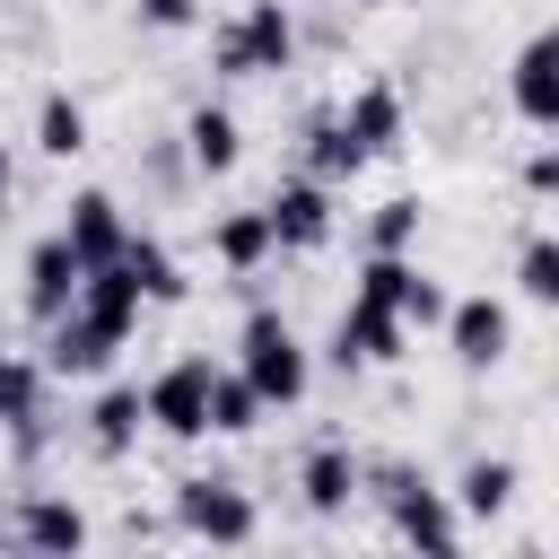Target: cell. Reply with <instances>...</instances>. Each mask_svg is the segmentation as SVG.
Masks as SVG:
<instances>
[{
  "label": "cell",
  "mask_w": 559,
  "mask_h": 559,
  "mask_svg": "<svg viewBox=\"0 0 559 559\" xmlns=\"http://www.w3.org/2000/svg\"><path fill=\"white\" fill-rule=\"evenodd\" d=\"M515 297L559 314V227H533V236L515 245Z\"/></svg>",
  "instance_id": "obj_26"
},
{
  "label": "cell",
  "mask_w": 559,
  "mask_h": 559,
  "mask_svg": "<svg viewBox=\"0 0 559 559\" xmlns=\"http://www.w3.org/2000/svg\"><path fill=\"white\" fill-rule=\"evenodd\" d=\"M35 148L61 157V166L87 157V105H79L70 87H44V96H35Z\"/></svg>",
  "instance_id": "obj_22"
},
{
  "label": "cell",
  "mask_w": 559,
  "mask_h": 559,
  "mask_svg": "<svg viewBox=\"0 0 559 559\" xmlns=\"http://www.w3.org/2000/svg\"><path fill=\"white\" fill-rule=\"evenodd\" d=\"M17 280H26V314H35V332H44V323H61V314L79 306L87 262H79V253H70V236L52 227V236H35V245H26V271H17Z\"/></svg>",
  "instance_id": "obj_15"
},
{
  "label": "cell",
  "mask_w": 559,
  "mask_h": 559,
  "mask_svg": "<svg viewBox=\"0 0 559 559\" xmlns=\"http://www.w3.org/2000/svg\"><path fill=\"white\" fill-rule=\"evenodd\" d=\"M524 559H550V550H524Z\"/></svg>",
  "instance_id": "obj_33"
},
{
  "label": "cell",
  "mask_w": 559,
  "mask_h": 559,
  "mask_svg": "<svg viewBox=\"0 0 559 559\" xmlns=\"http://www.w3.org/2000/svg\"><path fill=\"white\" fill-rule=\"evenodd\" d=\"M419 227H428V201L419 192H393L367 218V253H419Z\"/></svg>",
  "instance_id": "obj_27"
},
{
  "label": "cell",
  "mask_w": 559,
  "mask_h": 559,
  "mask_svg": "<svg viewBox=\"0 0 559 559\" xmlns=\"http://www.w3.org/2000/svg\"><path fill=\"white\" fill-rule=\"evenodd\" d=\"M9 201H17V157H9V140H0V218H9Z\"/></svg>",
  "instance_id": "obj_31"
},
{
  "label": "cell",
  "mask_w": 559,
  "mask_h": 559,
  "mask_svg": "<svg viewBox=\"0 0 559 559\" xmlns=\"http://www.w3.org/2000/svg\"><path fill=\"white\" fill-rule=\"evenodd\" d=\"M515 183H524L533 201H559V140H542V148L515 166Z\"/></svg>",
  "instance_id": "obj_30"
},
{
  "label": "cell",
  "mask_w": 559,
  "mask_h": 559,
  "mask_svg": "<svg viewBox=\"0 0 559 559\" xmlns=\"http://www.w3.org/2000/svg\"><path fill=\"white\" fill-rule=\"evenodd\" d=\"M0 349H9V323H0Z\"/></svg>",
  "instance_id": "obj_34"
},
{
  "label": "cell",
  "mask_w": 559,
  "mask_h": 559,
  "mask_svg": "<svg viewBox=\"0 0 559 559\" xmlns=\"http://www.w3.org/2000/svg\"><path fill=\"white\" fill-rule=\"evenodd\" d=\"M140 428H148V393H140V384H105V393L87 402V419H79V437H87L96 463L140 454Z\"/></svg>",
  "instance_id": "obj_18"
},
{
  "label": "cell",
  "mask_w": 559,
  "mask_h": 559,
  "mask_svg": "<svg viewBox=\"0 0 559 559\" xmlns=\"http://www.w3.org/2000/svg\"><path fill=\"white\" fill-rule=\"evenodd\" d=\"M140 314H148V297H140L131 262L87 271L79 306H70L61 323H44V376H105V367H114V349L140 332Z\"/></svg>",
  "instance_id": "obj_1"
},
{
  "label": "cell",
  "mask_w": 559,
  "mask_h": 559,
  "mask_svg": "<svg viewBox=\"0 0 559 559\" xmlns=\"http://www.w3.org/2000/svg\"><path fill=\"white\" fill-rule=\"evenodd\" d=\"M262 419H271V402H262V393L245 384V367L227 358V367H218V384H210V437H253Z\"/></svg>",
  "instance_id": "obj_23"
},
{
  "label": "cell",
  "mask_w": 559,
  "mask_h": 559,
  "mask_svg": "<svg viewBox=\"0 0 559 559\" xmlns=\"http://www.w3.org/2000/svg\"><path fill=\"white\" fill-rule=\"evenodd\" d=\"M0 559H17V542H9V507H0Z\"/></svg>",
  "instance_id": "obj_32"
},
{
  "label": "cell",
  "mask_w": 559,
  "mask_h": 559,
  "mask_svg": "<svg viewBox=\"0 0 559 559\" xmlns=\"http://www.w3.org/2000/svg\"><path fill=\"white\" fill-rule=\"evenodd\" d=\"M550 393H559V376H550Z\"/></svg>",
  "instance_id": "obj_35"
},
{
  "label": "cell",
  "mask_w": 559,
  "mask_h": 559,
  "mask_svg": "<svg viewBox=\"0 0 559 559\" xmlns=\"http://www.w3.org/2000/svg\"><path fill=\"white\" fill-rule=\"evenodd\" d=\"M507 105H515L542 140H559V17L515 44V61H507Z\"/></svg>",
  "instance_id": "obj_11"
},
{
  "label": "cell",
  "mask_w": 559,
  "mask_h": 559,
  "mask_svg": "<svg viewBox=\"0 0 559 559\" xmlns=\"http://www.w3.org/2000/svg\"><path fill=\"white\" fill-rule=\"evenodd\" d=\"M61 236H70V253L87 262V271H105V262H122L131 253V210H122V192H105V183H79L70 201H61Z\"/></svg>",
  "instance_id": "obj_10"
},
{
  "label": "cell",
  "mask_w": 559,
  "mask_h": 559,
  "mask_svg": "<svg viewBox=\"0 0 559 559\" xmlns=\"http://www.w3.org/2000/svg\"><path fill=\"white\" fill-rule=\"evenodd\" d=\"M358 166H367V148L349 140L341 105H323V114H306V122H297V175H314V183H332V192H341Z\"/></svg>",
  "instance_id": "obj_19"
},
{
  "label": "cell",
  "mask_w": 559,
  "mask_h": 559,
  "mask_svg": "<svg viewBox=\"0 0 559 559\" xmlns=\"http://www.w3.org/2000/svg\"><path fill=\"white\" fill-rule=\"evenodd\" d=\"M411 349V323L376 297V288H349V306H341V323H332V367L349 376V367H393Z\"/></svg>",
  "instance_id": "obj_9"
},
{
  "label": "cell",
  "mask_w": 559,
  "mask_h": 559,
  "mask_svg": "<svg viewBox=\"0 0 559 559\" xmlns=\"http://www.w3.org/2000/svg\"><path fill=\"white\" fill-rule=\"evenodd\" d=\"M341 122H349V140H358V148H367V166H376V157H393V148H402L411 105H402V87H393V79H358V87L341 96Z\"/></svg>",
  "instance_id": "obj_17"
},
{
  "label": "cell",
  "mask_w": 559,
  "mask_h": 559,
  "mask_svg": "<svg viewBox=\"0 0 559 559\" xmlns=\"http://www.w3.org/2000/svg\"><path fill=\"white\" fill-rule=\"evenodd\" d=\"M166 515H175V533L192 550H245L262 533V507H253V489L236 472H183L175 498H166Z\"/></svg>",
  "instance_id": "obj_5"
},
{
  "label": "cell",
  "mask_w": 559,
  "mask_h": 559,
  "mask_svg": "<svg viewBox=\"0 0 559 559\" xmlns=\"http://www.w3.org/2000/svg\"><path fill=\"white\" fill-rule=\"evenodd\" d=\"M367 498L384 507V524H393V542H402L411 559H463V507H454V489H445L437 472H419L411 454H376V463H367Z\"/></svg>",
  "instance_id": "obj_2"
},
{
  "label": "cell",
  "mask_w": 559,
  "mask_h": 559,
  "mask_svg": "<svg viewBox=\"0 0 559 559\" xmlns=\"http://www.w3.org/2000/svg\"><path fill=\"white\" fill-rule=\"evenodd\" d=\"M445 349H454V367L463 376H489V367H507V349H515V314H507V297H454L445 306Z\"/></svg>",
  "instance_id": "obj_14"
},
{
  "label": "cell",
  "mask_w": 559,
  "mask_h": 559,
  "mask_svg": "<svg viewBox=\"0 0 559 559\" xmlns=\"http://www.w3.org/2000/svg\"><path fill=\"white\" fill-rule=\"evenodd\" d=\"M210 253H218L236 280H253V271L280 253V236H271V210L253 201V210H227V218H210Z\"/></svg>",
  "instance_id": "obj_21"
},
{
  "label": "cell",
  "mask_w": 559,
  "mask_h": 559,
  "mask_svg": "<svg viewBox=\"0 0 559 559\" xmlns=\"http://www.w3.org/2000/svg\"><path fill=\"white\" fill-rule=\"evenodd\" d=\"M26 419H44V358L0 349V437H17Z\"/></svg>",
  "instance_id": "obj_24"
},
{
  "label": "cell",
  "mask_w": 559,
  "mask_h": 559,
  "mask_svg": "<svg viewBox=\"0 0 559 559\" xmlns=\"http://www.w3.org/2000/svg\"><path fill=\"white\" fill-rule=\"evenodd\" d=\"M306 61L297 9L288 0H245L227 26H210V70L218 79H288Z\"/></svg>",
  "instance_id": "obj_3"
},
{
  "label": "cell",
  "mask_w": 559,
  "mask_h": 559,
  "mask_svg": "<svg viewBox=\"0 0 559 559\" xmlns=\"http://www.w3.org/2000/svg\"><path fill=\"white\" fill-rule=\"evenodd\" d=\"M201 559H218V550H201Z\"/></svg>",
  "instance_id": "obj_36"
},
{
  "label": "cell",
  "mask_w": 559,
  "mask_h": 559,
  "mask_svg": "<svg viewBox=\"0 0 559 559\" xmlns=\"http://www.w3.org/2000/svg\"><path fill=\"white\" fill-rule=\"evenodd\" d=\"M454 507H463V524H498L507 507H515V489H524V472H515V454H472L454 480Z\"/></svg>",
  "instance_id": "obj_20"
},
{
  "label": "cell",
  "mask_w": 559,
  "mask_h": 559,
  "mask_svg": "<svg viewBox=\"0 0 559 559\" xmlns=\"http://www.w3.org/2000/svg\"><path fill=\"white\" fill-rule=\"evenodd\" d=\"M358 288H376L411 332H445V306H454V297H445V280H428L411 253H367V262H358Z\"/></svg>",
  "instance_id": "obj_13"
},
{
  "label": "cell",
  "mask_w": 559,
  "mask_h": 559,
  "mask_svg": "<svg viewBox=\"0 0 559 559\" xmlns=\"http://www.w3.org/2000/svg\"><path fill=\"white\" fill-rule=\"evenodd\" d=\"M210 384H218V358L210 349H183V358H166L140 393H148V428L157 437H210Z\"/></svg>",
  "instance_id": "obj_6"
},
{
  "label": "cell",
  "mask_w": 559,
  "mask_h": 559,
  "mask_svg": "<svg viewBox=\"0 0 559 559\" xmlns=\"http://www.w3.org/2000/svg\"><path fill=\"white\" fill-rule=\"evenodd\" d=\"M367 498V454L349 445V437H314L306 454H297V507L314 515V524H332V515H349Z\"/></svg>",
  "instance_id": "obj_7"
},
{
  "label": "cell",
  "mask_w": 559,
  "mask_h": 559,
  "mask_svg": "<svg viewBox=\"0 0 559 559\" xmlns=\"http://www.w3.org/2000/svg\"><path fill=\"white\" fill-rule=\"evenodd\" d=\"M9 542L17 559H87V507L70 489H26L9 507Z\"/></svg>",
  "instance_id": "obj_8"
},
{
  "label": "cell",
  "mask_w": 559,
  "mask_h": 559,
  "mask_svg": "<svg viewBox=\"0 0 559 559\" xmlns=\"http://www.w3.org/2000/svg\"><path fill=\"white\" fill-rule=\"evenodd\" d=\"M131 26L140 35H192L201 26V0H131Z\"/></svg>",
  "instance_id": "obj_29"
},
{
  "label": "cell",
  "mask_w": 559,
  "mask_h": 559,
  "mask_svg": "<svg viewBox=\"0 0 559 559\" xmlns=\"http://www.w3.org/2000/svg\"><path fill=\"white\" fill-rule=\"evenodd\" d=\"M236 367H245V384H253L271 411H297V402L314 393V349H306V332H297L280 306H245V323H236Z\"/></svg>",
  "instance_id": "obj_4"
},
{
  "label": "cell",
  "mask_w": 559,
  "mask_h": 559,
  "mask_svg": "<svg viewBox=\"0 0 559 559\" xmlns=\"http://www.w3.org/2000/svg\"><path fill=\"white\" fill-rule=\"evenodd\" d=\"M183 157H192V175H201V183H218V175H236V166H245V122H236V105H227V96H201V105L183 114Z\"/></svg>",
  "instance_id": "obj_16"
},
{
  "label": "cell",
  "mask_w": 559,
  "mask_h": 559,
  "mask_svg": "<svg viewBox=\"0 0 559 559\" xmlns=\"http://www.w3.org/2000/svg\"><path fill=\"white\" fill-rule=\"evenodd\" d=\"M122 262H131V280H140V297H148V306H183V288H192V280H183V262L166 253V236H148V227H140Z\"/></svg>",
  "instance_id": "obj_25"
},
{
  "label": "cell",
  "mask_w": 559,
  "mask_h": 559,
  "mask_svg": "<svg viewBox=\"0 0 559 559\" xmlns=\"http://www.w3.org/2000/svg\"><path fill=\"white\" fill-rule=\"evenodd\" d=\"M262 210H271L280 253H323V245H332V227H341L332 183H314V175H280V183L262 192Z\"/></svg>",
  "instance_id": "obj_12"
},
{
  "label": "cell",
  "mask_w": 559,
  "mask_h": 559,
  "mask_svg": "<svg viewBox=\"0 0 559 559\" xmlns=\"http://www.w3.org/2000/svg\"><path fill=\"white\" fill-rule=\"evenodd\" d=\"M140 175H148V192H157V201H175V192H192V183H201V175H192V157H183V131L140 140Z\"/></svg>",
  "instance_id": "obj_28"
}]
</instances>
